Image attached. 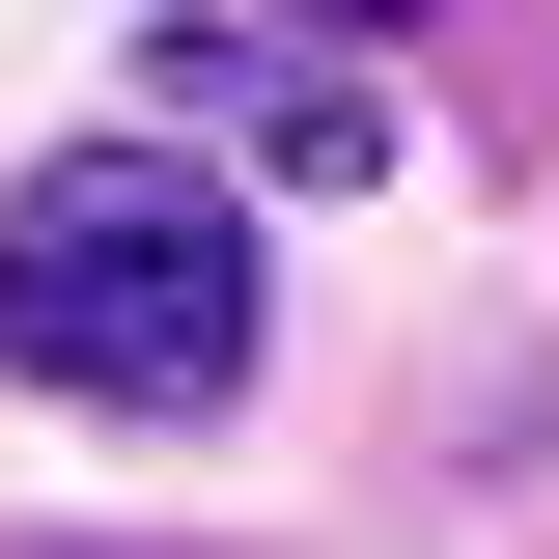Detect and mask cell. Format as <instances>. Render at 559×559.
Instances as JSON below:
<instances>
[{"label": "cell", "mask_w": 559, "mask_h": 559, "mask_svg": "<svg viewBox=\"0 0 559 559\" xmlns=\"http://www.w3.org/2000/svg\"><path fill=\"white\" fill-rule=\"evenodd\" d=\"M0 364L84 419H197L252 364V197H197L168 140H84L0 197Z\"/></svg>", "instance_id": "obj_1"}, {"label": "cell", "mask_w": 559, "mask_h": 559, "mask_svg": "<svg viewBox=\"0 0 559 559\" xmlns=\"http://www.w3.org/2000/svg\"><path fill=\"white\" fill-rule=\"evenodd\" d=\"M168 112H224L252 168H392V112H364V84H308V57H252V28H168Z\"/></svg>", "instance_id": "obj_2"}, {"label": "cell", "mask_w": 559, "mask_h": 559, "mask_svg": "<svg viewBox=\"0 0 559 559\" xmlns=\"http://www.w3.org/2000/svg\"><path fill=\"white\" fill-rule=\"evenodd\" d=\"M308 28H392V0H308Z\"/></svg>", "instance_id": "obj_3"}]
</instances>
